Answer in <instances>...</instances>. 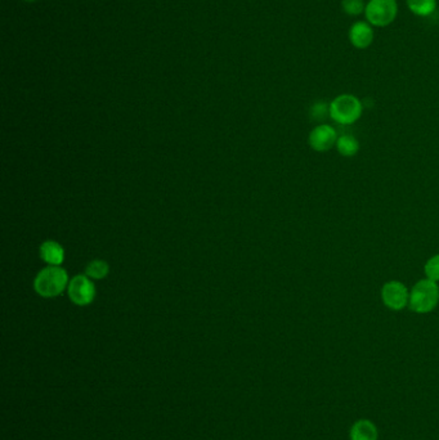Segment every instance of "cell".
<instances>
[{"mask_svg":"<svg viewBox=\"0 0 439 440\" xmlns=\"http://www.w3.org/2000/svg\"><path fill=\"white\" fill-rule=\"evenodd\" d=\"M424 271H425V275L426 278H429L434 282H438L439 281V255H434L431 257L426 264L424 266Z\"/></svg>","mask_w":439,"mask_h":440,"instance_id":"15","label":"cell"},{"mask_svg":"<svg viewBox=\"0 0 439 440\" xmlns=\"http://www.w3.org/2000/svg\"><path fill=\"white\" fill-rule=\"evenodd\" d=\"M381 299L385 307L392 310H402L408 305L410 291L399 281H390L381 289Z\"/></svg>","mask_w":439,"mask_h":440,"instance_id":"6","label":"cell"},{"mask_svg":"<svg viewBox=\"0 0 439 440\" xmlns=\"http://www.w3.org/2000/svg\"><path fill=\"white\" fill-rule=\"evenodd\" d=\"M27 1H33V0H27Z\"/></svg>","mask_w":439,"mask_h":440,"instance_id":"17","label":"cell"},{"mask_svg":"<svg viewBox=\"0 0 439 440\" xmlns=\"http://www.w3.org/2000/svg\"><path fill=\"white\" fill-rule=\"evenodd\" d=\"M439 303L438 283L431 281L429 278H424L415 285L412 290L410 291V301L408 305L415 313H431Z\"/></svg>","mask_w":439,"mask_h":440,"instance_id":"2","label":"cell"},{"mask_svg":"<svg viewBox=\"0 0 439 440\" xmlns=\"http://www.w3.org/2000/svg\"><path fill=\"white\" fill-rule=\"evenodd\" d=\"M67 292H68V298L74 304L79 307H85L93 303V300L96 298V286L87 274L85 275L79 274V275H75L74 278L68 282Z\"/></svg>","mask_w":439,"mask_h":440,"instance_id":"5","label":"cell"},{"mask_svg":"<svg viewBox=\"0 0 439 440\" xmlns=\"http://www.w3.org/2000/svg\"><path fill=\"white\" fill-rule=\"evenodd\" d=\"M110 272V266L105 260H93L85 269V274L91 278V280H102L105 277H107Z\"/></svg>","mask_w":439,"mask_h":440,"instance_id":"13","label":"cell"},{"mask_svg":"<svg viewBox=\"0 0 439 440\" xmlns=\"http://www.w3.org/2000/svg\"><path fill=\"white\" fill-rule=\"evenodd\" d=\"M348 39L356 50H367L375 40L373 26L367 21H356L349 27Z\"/></svg>","mask_w":439,"mask_h":440,"instance_id":"8","label":"cell"},{"mask_svg":"<svg viewBox=\"0 0 439 440\" xmlns=\"http://www.w3.org/2000/svg\"><path fill=\"white\" fill-rule=\"evenodd\" d=\"M40 258L52 266H59L65 260V250L56 241H45L40 245Z\"/></svg>","mask_w":439,"mask_h":440,"instance_id":"9","label":"cell"},{"mask_svg":"<svg viewBox=\"0 0 439 440\" xmlns=\"http://www.w3.org/2000/svg\"><path fill=\"white\" fill-rule=\"evenodd\" d=\"M352 440H378L376 426L367 420H361L353 425L350 430Z\"/></svg>","mask_w":439,"mask_h":440,"instance_id":"10","label":"cell"},{"mask_svg":"<svg viewBox=\"0 0 439 440\" xmlns=\"http://www.w3.org/2000/svg\"><path fill=\"white\" fill-rule=\"evenodd\" d=\"M68 282V275L64 268L48 266L38 273L34 287L43 298H56L64 292Z\"/></svg>","mask_w":439,"mask_h":440,"instance_id":"1","label":"cell"},{"mask_svg":"<svg viewBox=\"0 0 439 440\" xmlns=\"http://www.w3.org/2000/svg\"><path fill=\"white\" fill-rule=\"evenodd\" d=\"M341 9L345 15L350 17L365 15V0H341Z\"/></svg>","mask_w":439,"mask_h":440,"instance_id":"14","label":"cell"},{"mask_svg":"<svg viewBox=\"0 0 439 440\" xmlns=\"http://www.w3.org/2000/svg\"><path fill=\"white\" fill-rule=\"evenodd\" d=\"M326 115H330V106L323 103V102L315 103V106L311 109V116L315 121H321Z\"/></svg>","mask_w":439,"mask_h":440,"instance_id":"16","label":"cell"},{"mask_svg":"<svg viewBox=\"0 0 439 440\" xmlns=\"http://www.w3.org/2000/svg\"><path fill=\"white\" fill-rule=\"evenodd\" d=\"M336 149L340 155L344 158H353L359 151V143L356 138L350 134H344L338 138Z\"/></svg>","mask_w":439,"mask_h":440,"instance_id":"12","label":"cell"},{"mask_svg":"<svg viewBox=\"0 0 439 440\" xmlns=\"http://www.w3.org/2000/svg\"><path fill=\"white\" fill-rule=\"evenodd\" d=\"M407 8L416 17H431L438 7L437 0H406Z\"/></svg>","mask_w":439,"mask_h":440,"instance_id":"11","label":"cell"},{"mask_svg":"<svg viewBox=\"0 0 439 440\" xmlns=\"http://www.w3.org/2000/svg\"><path fill=\"white\" fill-rule=\"evenodd\" d=\"M397 16V0H369L366 3L365 20L373 27L392 25Z\"/></svg>","mask_w":439,"mask_h":440,"instance_id":"4","label":"cell"},{"mask_svg":"<svg viewBox=\"0 0 439 440\" xmlns=\"http://www.w3.org/2000/svg\"><path fill=\"white\" fill-rule=\"evenodd\" d=\"M330 117L338 124H355L362 116L364 106L359 98L353 94H340L332 100Z\"/></svg>","mask_w":439,"mask_h":440,"instance_id":"3","label":"cell"},{"mask_svg":"<svg viewBox=\"0 0 439 440\" xmlns=\"http://www.w3.org/2000/svg\"><path fill=\"white\" fill-rule=\"evenodd\" d=\"M336 130L330 125L321 124L315 126L309 134V146L317 152H326L336 146L338 142Z\"/></svg>","mask_w":439,"mask_h":440,"instance_id":"7","label":"cell"}]
</instances>
